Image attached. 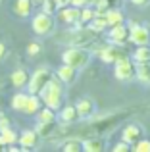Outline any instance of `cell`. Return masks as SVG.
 Wrapping results in <instances>:
<instances>
[{
    "instance_id": "27",
    "label": "cell",
    "mask_w": 150,
    "mask_h": 152,
    "mask_svg": "<svg viewBox=\"0 0 150 152\" xmlns=\"http://www.w3.org/2000/svg\"><path fill=\"white\" fill-rule=\"evenodd\" d=\"M137 77L143 83H150V64H139V67H137Z\"/></svg>"
},
{
    "instance_id": "34",
    "label": "cell",
    "mask_w": 150,
    "mask_h": 152,
    "mask_svg": "<svg viewBox=\"0 0 150 152\" xmlns=\"http://www.w3.org/2000/svg\"><path fill=\"white\" fill-rule=\"evenodd\" d=\"M71 6H75V8H85V6H89V4H87V0H71Z\"/></svg>"
},
{
    "instance_id": "2",
    "label": "cell",
    "mask_w": 150,
    "mask_h": 152,
    "mask_svg": "<svg viewBox=\"0 0 150 152\" xmlns=\"http://www.w3.org/2000/svg\"><path fill=\"white\" fill-rule=\"evenodd\" d=\"M10 106L14 108L15 112H19V114L35 115L42 108V100H41L39 94H33V93H17V94L12 96Z\"/></svg>"
},
{
    "instance_id": "8",
    "label": "cell",
    "mask_w": 150,
    "mask_h": 152,
    "mask_svg": "<svg viewBox=\"0 0 150 152\" xmlns=\"http://www.w3.org/2000/svg\"><path fill=\"white\" fill-rule=\"evenodd\" d=\"M56 21L64 23L68 27H75V25H81V8H75V6H64V8H58L56 12Z\"/></svg>"
},
{
    "instance_id": "1",
    "label": "cell",
    "mask_w": 150,
    "mask_h": 152,
    "mask_svg": "<svg viewBox=\"0 0 150 152\" xmlns=\"http://www.w3.org/2000/svg\"><path fill=\"white\" fill-rule=\"evenodd\" d=\"M41 100L44 106L52 108V110H60L62 102H64V83L58 77H52L39 93Z\"/></svg>"
},
{
    "instance_id": "15",
    "label": "cell",
    "mask_w": 150,
    "mask_h": 152,
    "mask_svg": "<svg viewBox=\"0 0 150 152\" xmlns=\"http://www.w3.org/2000/svg\"><path fill=\"white\" fill-rule=\"evenodd\" d=\"M33 0H15L14 2V14L17 15V18H29L31 14H33Z\"/></svg>"
},
{
    "instance_id": "24",
    "label": "cell",
    "mask_w": 150,
    "mask_h": 152,
    "mask_svg": "<svg viewBox=\"0 0 150 152\" xmlns=\"http://www.w3.org/2000/svg\"><path fill=\"white\" fill-rule=\"evenodd\" d=\"M62 150L64 152H81L83 150V141L71 137V139H68V141L62 142Z\"/></svg>"
},
{
    "instance_id": "36",
    "label": "cell",
    "mask_w": 150,
    "mask_h": 152,
    "mask_svg": "<svg viewBox=\"0 0 150 152\" xmlns=\"http://www.w3.org/2000/svg\"><path fill=\"white\" fill-rule=\"evenodd\" d=\"M69 2H71V0H56L58 8H64V6H69Z\"/></svg>"
},
{
    "instance_id": "3",
    "label": "cell",
    "mask_w": 150,
    "mask_h": 152,
    "mask_svg": "<svg viewBox=\"0 0 150 152\" xmlns=\"http://www.w3.org/2000/svg\"><path fill=\"white\" fill-rule=\"evenodd\" d=\"M62 62L68 64V66L77 67V69L81 71L83 67H87L90 64V52L87 48H83V46H69V48L62 54Z\"/></svg>"
},
{
    "instance_id": "9",
    "label": "cell",
    "mask_w": 150,
    "mask_h": 152,
    "mask_svg": "<svg viewBox=\"0 0 150 152\" xmlns=\"http://www.w3.org/2000/svg\"><path fill=\"white\" fill-rule=\"evenodd\" d=\"M94 54H96L104 64H116L119 58H123V56H125V52H123V46L110 42V45H106V46H100Z\"/></svg>"
},
{
    "instance_id": "18",
    "label": "cell",
    "mask_w": 150,
    "mask_h": 152,
    "mask_svg": "<svg viewBox=\"0 0 150 152\" xmlns=\"http://www.w3.org/2000/svg\"><path fill=\"white\" fill-rule=\"evenodd\" d=\"M106 21H108V27L121 25V23H125V15L119 8H110V10L106 12Z\"/></svg>"
},
{
    "instance_id": "16",
    "label": "cell",
    "mask_w": 150,
    "mask_h": 152,
    "mask_svg": "<svg viewBox=\"0 0 150 152\" xmlns=\"http://www.w3.org/2000/svg\"><path fill=\"white\" fill-rule=\"evenodd\" d=\"M79 114H77V108L75 106H64L60 108V121L62 123H68V125H71V123L79 121Z\"/></svg>"
},
{
    "instance_id": "19",
    "label": "cell",
    "mask_w": 150,
    "mask_h": 152,
    "mask_svg": "<svg viewBox=\"0 0 150 152\" xmlns=\"http://www.w3.org/2000/svg\"><path fill=\"white\" fill-rule=\"evenodd\" d=\"M83 150L85 152H102L104 150V139L100 137H90L83 141Z\"/></svg>"
},
{
    "instance_id": "6",
    "label": "cell",
    "mask_w": 150,
    "mask_h": 152,
    "mask_svg": "<svg viewBox=\"0 0 150 152\" xmlns=\"http://www.w3.org/2000/svg\"><path fill=\"white\" fill-rule=\"evenodd\" d=\"M54 77V73L48 69V67L41 66L37 71H35L33 75L29 77V83H27V93H33V94H39L41 93V89L46 85V83L50 81V79Z\"/></svg>"
},
{
    "instance_id": "11",
    "label": "cell",
    "mask_w": 150,
    "mask_h": 152,
    "mask_svg": "<svg viewBox=\"0 0 150 152\" xmlns=\"http://www.w3.org/2000/svg\"><path fill=\"white\" fill-rule=\"evenodd\" d=\"M39 133L35 129H25L21 131V135L17 137V145H21L23 150H29V148H35L39 145Z\"/></svg>"
},
{
    "instance_id": "26",
    "label": "cell",
    "mask_w": 150,
    "mask_h": 152,
    "mask_svg": "<svg viewBox=\"0 0 150 152\" xmlns=\"http://www.w3.org/2000/svg\"><path fill=\"white\" fill-rule=\"evenodd\" d=\"M94 15H96L94 6H85V8H81V25H89V23L92 21Z\"/></svg>"
},
{
    "instance_id": "39",
    "label": "cell",
    "mask_w": 150,
    "mask_h": 152,
    "mask_svg": "<svg viewBox=\"0 0 150 152\" xmlns=\"http://www.w3.org/2000/svg\"><path fill=\"white\" fill-rule=\"evenodd\" d=\"M94 2H96V0H87V4H89V6H94Z\"/></svg>"
},
{
    "instance_id": "25",
    "label": "cell",
    "mask_w": 150,
    "mask_h": 152,
    "mask_svg": "<svg viewBox=\"0 0 150 152\" xmlns=\"http://www.w3.org/2000/svg\"><path fill=\"white\" fill-rule=\"evenodd\" d=\"M0 137L4 139V142H6V145H15L19 135L15 133L12 127H6V129H0Z\"/></svg>"
},
{
    "instance_id": "31",
    "label": "cell",
    "mask_w": 150,
    "mask_h": 152,
    "mask_svg": "<svg viewBox=\"0 0 150 152\" xmlns=\"http://www.w3.org/2000/svg\"><path fill=\"white\" fill-rule=\"evenodd\" d=\"M39 52H41V45L39 42H29L27 45V54L29 56H37Z\"/></svg>"
},
{
    "instance_id": "30",
    "label": "cell",
    "mask_w": 150,
    "mask_h": 152,
    "mask_svg": "<svg viewBox=\"0 0 150 152\" xmlns=\"http://www.w3.org/2000/svg\"><path fill=\"white\" fill-rule=\"evenodd\" d=\"M129 150H133V145H129V142L123 141V139L114 146V152H129Z\"/></svg>"
},
{
    "instance_id": "20",
    "label": "cell",
    "mask_w": 150,
    "mask_h": 152,
    "mask_svg": "<svg viewBox=\"0 0 150 152\" xmlns=\"http://www.w3.org/2000/svg\"><path fill=\"white\" fill-rule=\"evenodd\" d=\"M135 60V64H150V45H144V46H137V50L133 52L131 56Z\"/></svg>"
},
{
    "instance_id": "10",
    "label": "cell",
    "mask_w": 150,
    "mask_h": 152,
    "mask_svg": "<svg viewBox=\"0 0 150 152\" xmlns=\"http://www.w3.org/2000/svg\"><path fill=\"white\" fill-rule=\"evenodd\" d=\"M108 41L114 42V45H119V46H123L125 42H129V25H127V21L121 23V25L108 27Z\"/></svg>"
},
{
    "instance_id": "29",
    "label": "cell",
    "mask_w": 150,
    "mask_h": 152,
    "mask_svg": "<svg viewBox=\"0 0 150 152\" xmlns=\"http://www.w3.org/2000/svg\"><path fill=\"white\" fill-rule=\"evenodd\" d=\"M135 152H150V141L148 139H139V141L133 145Z\"/></svg>"
},
{
    "instance_id": "13",
    "label": "cell",
    "mask_w": 150,
    "mask_h": 152,
    "mask_svg": "<svg viewBox=\"0 0 150 152\" xmlns=\"http://www.w3.org/2000/svg\"><path fill=\"white\" fill-rule=\"evenodd\" d=\"M77 75H79V69L73 67V66H68V64H64L62 67H58V71H56V77L60 79L64 85H71V83H75Z\"/></svg>"
},
{
    "instance_id": "22",
    "label": "cell",
    "mask_w": 150,
    "mask_h": 152,
    "mask_svg": "<svg viewBox=\"0 0 150 152\" xmlns=\"http://www.w3.org/2000/svg\"><path fill=\"white\" fill-rule=\"evenodd\" d=\"M35 115H37V121H41V123H48V121H56V119H58L56 110L44 106V104H42V108H41V110H39Z\"/></svg>"
},
{
    "instance_id": "33",
    "label": "cell",
    "mask_w": 150,
    "mask_h": 152,
    "mask_svg": "<svg viewBox=\"0 0 150 152\" xmlns=\"http://www.w3.org/2000/svg\"><path fill=\"white\" fill-rule=\"evenodd\" d=\"M6 127H12L10 125V119L6 115H0V129H6Z\"/></svg>"
},
{
    "instance_id": "21",
    "label": "cell",
    "mask_w": 150,
    "mask_h": 152,
    "mask_svg": "<svg viewBox=\"0 0 150 152\" xmlns=\"http://www.w3.org/2000/svg\"><path fill=\"white\" fill-rule=\"evenodd\" d=\"M35 131L39 133L41 139H50L54 133H56V121H48V123L37 121V129H35Z\"/></svg>"
},
{
    "instance_id": "12",
    "label": "cell",
    "mask_w": 150,
    "mask_h": 152,
    "mask_svg": "<svg viewBox=\"0 0 150 152\" xmlns=\"http://www.w3.org/2000/svg\"><path fill=\"white\" fill-rule=\"evenodd\" d=\"M75 108H77V114L81 119H89L94 115V112H96V104H94L92 98H81L77 104H75Z\"/></svg>"
},
{
    "instance_id": "14",
    "label": "cell",
    "mask_w": 150,
    "mask_h": 152,
    "mask_svg": "<svg viewBox=\"0 0 150 152\" xmlns=\"http://www.w3.org/2000/svg\"><path fill=\"white\" fill-rule=\"evenodd\" d=\"M121 139L127 141L129 145H135L139 139H143V127L137 125V123H129V125H125L123 133H121Z\"/></svg>"
},
{
    "instance_id": "4",
    "label": "cell",
    "mask_w": 150,
    "mask_h": 152,
    "mask_svg": "<svg viewBox=\"0 0 150 152\" xmlns=\"http://www.w3.org/2000/svg\"><path fill=\"white\" fill-rule=\"evenodd\" d=\"M31 27H33L35 35L39 37H48L56 31V18L50 14H44V12H39L37 15H33L31 19Z\"/></svg>"
},
{
    "instance_id": "38",
    "label": "cell",
    "mask_w": 150,
    "mask_h": 152,
    "mask_svg": "<svg viewBox=\"0 0 150 152\" xmlns=\"http://www.w3.org/2000/svg\"><path fill=\"white\" fill-rule=\"evenodd\" d=\"M42 2H44V0H33L35 6H42Z\"/></svg>"
},
{
    "instance_id": "17",
    "label": "cell",
    "mask_w": 150,
    "mask_h": 152,
    "mask_svg": "<svg viewBox=\"0 0 150 152\" xmlns=\"http://www.w3.org/2000/svg\"><path fill=\"white\" fill-rule=\"evenodd\" d=\"M29 77L31 75L27 73L25 69H15V71H12L10 81L15 89H23V87H27V83H29Z\"/></svg>"
},
{
    "instance_id": "37",
    "label": "cell",
    "mask_w": 150,
    "mask_h": 152,
    "mask_svg": "<svg viewBox=\"0 0 150 152\" xmlns=\"http://www.w3.org/2000/svg\"><path fill=\"white\" fill-rule=\"evenodd\" d=\"M4 148H8V146H6V142H4V139L0 137V150H4Z\"/></svg>"
},
{
    "instance_id": "35",
    "label": "cell",
    "mask_w": 150,
    "mask_h": 152,
    "mask_svg": "<svg viewBox=\"0 0 150 152\" xmlns=\"http://www.w3.org/2000/svg\"><path fill=\"white\" fill-rule=\"evenodd\" d=\"M6 56H8V48H6V45H4V42H0V62H2Z\"/></svg>"
},
{
    "instance_id": "32",
    "label": "cell",
    "mask_w": 150,
    "mask_h": 152,
    "mask_svg": "<svg viewBox=\"0 0 150 152\" xmlns=\"http://www.w3.org/2000/svg\"><path fill=\"white\" fill-rule=\"evenodd\" d=\"M131 4H133V6H137V8H146L148 4H150V0H131Z\"/></svg>"
},
{
    "instance_id": "23",
    "label": "cell",
    "mask_w": 150,
    "mask_h": 152,
    "mask_svg": "<svg viewBox=\"0 0 150 152\" xmlns=\"http://www.w3.org/2000/svg\"><path fill=\"white\" fill-rule=\"evenodd\" d=\"M89 27H90L92 31H96L98 35H100L102 31H106V29H108V21H106V15L96 14V15L92 18V21L89 23Z\"/></svg>"
},
{
    "instance_id": "5",
    "label": "cell",
    "mask_w": 150,
    "mask_h": 152,
    "mask_svg": "<svg viewBox=\"0 0 150 152\" xmlns=\"http://www.w3.org/2000/svg\"><path fill=\"white\" fill-rule=\"evenodd\" d=\"M114 77L117 79V81H133V79L137 77V66H135V60L129 58L127 54L123 56V58H119L116 64H114Z\"/></svg>"
},
{
    "instance_id": "7",
    "label": "cell",
    "mask_w": 150,
    "mask_h": 152,
    "mask_svg": "<svg viewBox=\"0 0 150 152\" xmlns=\"http://www.w3.org/2000/svg\"><path fill=\"white\" fill-rule=\"evenodd\" d=\"M129 42H133L135 46H144L150 45V29L143 23L129 21Z\"/></svg>"
},
{
    "instance_id": "28",
    "label": "cell",
    "mask_w": 150,
    "mask_h": 152,
    "mask_svg": "<svg viewBox=\"0 0 150 152\" xmlns=\"http://www.w3.org/2000/svg\"><path fill=\"white\" fill-rule=\"evenodd\" d=\"M41 12H44V14H50V15H56L58 12V4L56 0H44L41 6Z\"/></svg>"
}]
</instances>
